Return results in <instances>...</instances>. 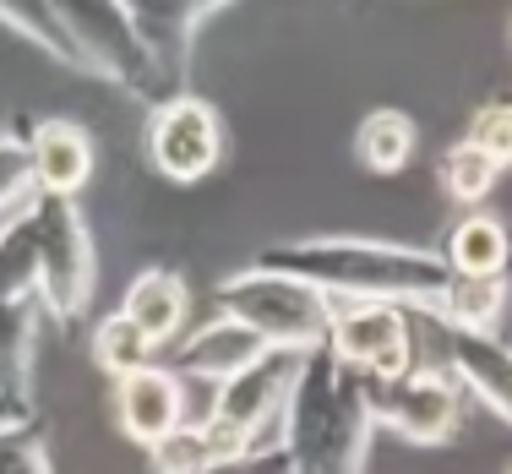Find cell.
Here are the masks:
<instances>
[{"instance_id":"1","label":"cell","mask_w":512,"mask_h":474,"mask_svg":"<svg viewBox=\"0 0 512 474\" xmlns=\"http://www.w3.org/2000/svg\"><path fill=\"white\" fill-rule=\"evenodd\" d=\"M256 267L289 273L300 284L322 289L327 300H393V306L436 311L453 267L431 246L404 240H371V235H306L267 246Z\"/></svg>"},{"instance_id":"2","label":"cell","mask_w":512,"mask_h":474,"mask_svg":"<svg viewBox=\"0 0 512 474\" xmlns=\"http://www.w3.org/2000/svg\"><path fill=\"white\" fill-rule=\"evenodd\" d=\"M371 409H365V382L333 355L311 349L295 393L278 420V447L289 453L295 474H365L371 458Z\"/></svg>"},{"instance_id":"3","label":"cell","mask_w":512,"mask_h":474,"mask_svg":"<svg viewBox=\"0 0 512 474\" xmlns=\"http://www.w3.org/2000/svg\"><path fill=\"white\" fill-rule=\"evenodd\" d=\"M50 6H55V22L66 33L71 55H77V71H93L109 88L131 93L142 104L180 93V82L169 77V66L158 60L148 33L137 28L126 0H50Z\"/></svg>"},{"instance_id":"4","label":"cell","mask_w":512,"mask_h":474,"mask_svg":"<svg viewBox=\"0 0 512 474\" xmlns=\"http://www.w3.org/2000/svg\"><path fill=\"white\" fill-rule=\"evenodd\" d=\"M213 311L246 322L267 349H311L327 344V327H333V300L322 289L300 284L289 273H267V267H240L224 284L213 289Z\"/></svg>"},{"instance_id":"5","label":"cell","mask_w":512,"mask_h":474,"mask_svg":"<svg viewBox=\"0 0 512 474\" xmlns=\"http://www.w3.org/2000/svg\"><path fill=\"white\" fill-rule=\"evenodd\" d=\"M425 311L393 306V300H333V327H327V355L338 366H349L355 376H409L425 360L420 344Z\"/></svg>"},{"instance_id":"6","label":"cell","mask_w":512,"mask_h":474,"mask_svg":"<svg viewBox=\"0 0 512 474\" xmlns=\"http://www.w3.org/2000/svg\"><path fill=\"white\" fill-rule=\"evenodd\" d=\"M33 224H39V306L50 322L71 327L93 300V229L77 197H33Z\"/></svg>"},{"instance_id":"7","label":"cell","mask_w":512,"mask_h":474,"mask_svg":"<svg viewBox=\"0 0 512 474\" xmlns=\"http://www.w3.org/2000/svg\"><path fill=\"white\" fill-rule=\"evenodd\" d=\"M365 382V409H371V425L398 442L414 447H442L458 436L463 425V387L453 382L447 366H420L409 376H360Z\"/></svg>"},{"instance_id":"8","label":"cell","mask_w":512,"mask_h":474,"mask_svg":"<svg viewBox=\"0 0 512 474\" xmlns=\"http://www.w3.org/2000/svg\"><path fill=\"white\" fill-rule=\"evenodd\" d=\"M148 158L169 186H197L224 164V120L197 93H169L148 109Z\"/></svg>"},{"instance_id":"9","label":"cell","mask_w":512,"mask_h":474,"mask_svg":"<svg viewBox=\"0 0 512 474\" xmlns=\"http://www.w3.org/2000/svg\"><path fill=\"white\" fill-rule=\"evenodd\" d=\"M300 371H306L300 349H262L246 371L213 387V415L246 425L262 447H278V420H284V404L295 393Z\"/></svg>"},{"instance_id":"10","label":"cell","mask_w":512,"mask_h":474,"mask_svg":"<svg viewBox=\"0 0 512 474\" xmlns=\"http://www.w3.org/2000/svg\"><path fill=\"white\" fill-rule=\"evenodd\" d=\"M115 425L126 431V442L153 453L169 431L186 425V376L175 366H148L137 376H120L115 382Z\"/></svg>"},{"instance_id":"11","label":"cell","mask_w":512,"mask_h":474,"mask_svg":"<svg viewBox=\"0 0 512 474\" xmlns=\"http://www.w3.org/2000/svg\"><path fill=\"white\" fill-rule=\"evenodd\" d=\"M28 158L39 197H82L93 180V131L82 120H33L28 126Z\"/></svg>"},{"instance_id":"12","label":"cell","mask_w":512,"mask_h":474,"mask_svg":"<svg viewBox=\"0 0 512 474\" xmlns=\"http://www.w3.org/2000/svg\"><path fill=\"white\" fill-rule=\"evenodd\" d=\"M447 338V371L463 387V398H480L496 420L512 425V344L496 333H463L442 327Z\"/></svg>"},{"instance_id":"13","label":"cell","mask_w":512,"mask_h":474,"mask_svg":"<svg viewBox=\"0 0 512 474\" xmlns=\"http://www.w3.org/2000/svg\"><path fill=\"white\" fill-rule=\"evenodd\" d=\"M262 338L251 333L246 322H235V316L213 311L207 322H197L186 338L175 344V371L186 376V382H202V387H218L229 382L235 371H246L256 355H262Z\"/></svg>"},{"instance_id":"14","label":"cell","mask_w":512,"mask_h":474,"mask_svg":"<svg viewBox=\"0 0 512 474\" xmlns=\"http://www.w3.org/2000/svg\"><path fill=\"white\" fill-rule=\"evenodd\" d=\"M120 311L142 327V338L153 349H169L191 333V289L169 267H142L126 284V295H120Z\"/></svg>"},{"instance_id":"15","label":"cell","mask_w":512,"mask_h":474,"mask_svg":"<svg viewBox=\"0 0 512 474\" xmlns=\"http://www.w3.org/2000/svg\"><path fill=\"white\" fill-rule=\"evenodd\" d=\"M39 300H0V420L33 415V360H39Z\"/></svg>"},{"instance_id":"16","label":"cell","mask_w":512,"mask_h":474,"mask_svg":"<svg viewBox=\"0 0 512 474\" xmlns=\"http://www.w3.org/2000/svg\"><path fill=\"white\" fill-rule=\"evenodd\" d=\"M442 262L453 267V273H469V278L507 273V262H512V235H507V224H502L496 213L469 208L463 218H453V229H447Z\"/></svg>"},{"instance_id":"17","label":"cell","mask_w":512,"mask_h":474,"mask_svg":"<svg viewBox=\"0 0 512 474\" xmlns=\"http://www.w3.org/2000/svg\"><path fill=\"white\" fill-rule=\"evenodd\" d=\"M507 273H491V278H469V273H453L436 300V322L442 327H463V333H496L507 311Z\"/></svg>"},{"instance_id":"18","label":"cell","mask_w":512,"mask_h":474,"mask_svg":"<svg viewBox=\"0 0 512 474\" xmlns=\"http://www.w3.org/2000/svg\"><path fill=\"white\" fill-rule=\"evenodd\" d=\"M0 300H39V224L33 202L0 218Z\"/></svg>"},{"instance_id":"19","label":"cell","mask_w":512,"mask_h":474,"mask_svg":"<svg viewBox=\"0 0 512 474\" xmlns=\"http://www.w3.org/2000/svg\"><path fill=\"white\" fill-rule=\"evenodd\" d=\"M414 142H420V131L404 109H371L355 126V158L371 175H398L414 158Z\"/></svg>"},{"instance_id":"20","label":"cell","mask_w":512,"mask_h":474,"mask_svg":"<svg viewBox=\"0 0 512 474\" xmlns=\"http://www.w3.org/2000/svg\"><path fill=\"white\" fill-rule=\"evenodd\" d=\"M126 11L137 17V28L148 33V44L158 50V60L169 66V77H186V55H191V0H126Z\"/></svg>"},{"instance_id":"21","label":"cell","mask_w":512,"mask_h":474,"mask_svg":"<svg viewBox=\"0 0 512 474\" xmlns=\"http://www.w3.org/2000/svg\"><path fill=\"white\" fill-rule=\"evenodd\" d=\"M88 355L99 360V371L104 376H137V371H148V366H158V349L148 344V338H142V327L131 322L126 311H109V316H99V322H93V333H88Z\"/></svg>"},{"instance_id":"22","label":"cell","mask_w":512,"mask_h":474,"mask_svg":"<svg viewBox=\"0 0 512 474\" xmlns=\"http://www.w3.org/2000/svg\"><path fill=\"white\" fill-rule=\"evenodd\" d=\"M436 175H442L447 197L463 202V208H480L485 197L496 191V180H502V164H491L480 148H469V142H453V148L442 153V164H436Z\"/></svg>"},{"instance_id":"23","label":"cell","mask_w":512,"mask_h":474,"mask_svg":"<svg viewBox=\"0 0 512 474\" xmlns=\"http://www.w3.org/2000/svg\"><path fill=\"white\" fill-rule=\"evenodd\" d=\"M0 22H6L11 33H22V39H28L39 55H50L55 66H71V71H77V55H71L66 33H60L50 0H0Z\"/></svg>"},{"instance_id":"24","label":"cell","mask_w":512,"mask_h":474,"mask_svg":"<svg viewBox=\"0 0 512 474\" xmlns=\"http://www.w3.org/2000/svg\"><path fill=\"white\" fill-rule=\"evenodd\" d=\"M33 197H39V186H33L28 142H22V137H6V131H0V218L22 213Z\"/></svg>"},{"instance_id":"25","label":"cell","mask_w":512,"mask_h":474,"mask_svg":"<svg viewBox=\"0 0 512 474\" xmlns=\"http://www.w3.org/2000/svg\"><path fill=\"white\" fill-rule=\"evenodd\" d=\"M469 148H480L491 164H512V99H491L469 115V131H463Z\"/></svg>"},{"instance_id":"26","label":"cell","mask_w":512,"mask_h":474,"mask_svg":"<svg viewBox=\"0 0 512 474\" xmlns=\"http://www.w3.org/2000/svg\"><path fill=\"white\" fill-rule=\"evenodd\" d=\"M153 474H213L202 425H180V431H169L164 442L153 447Z\"/></svg>"},{"instance_id":"27","label":"cell","mask_w":512,"mask_h":474,"mask_svg":"<svg viewBox=\"0 0 512 474\" xmlns=\"http://www.w3.org/2000/svg\"><path fill=\"white\" fill-rule=\"evenodd\" d=\"M39 442H44V420L39 415H6V420H0V474L17 464L28 447H39Z\"/></svg>"},{"instance_id":"28","label":"cell","mask_w":512,"mask_h":474,"mask_svg":"<svg viewBox=\"0 0 512 474\" xmlns=\"http://www.w3.org/2000/svg\"><path fill=\"white\" fill-rule=\"evenodd\" d=\"M6 474H55V469H50V447H44V442H39V447H28V453H22Z\"/></svg>"},{"instance_id":"29","label":"cell","mask_w":512,"mask_h":474,"mask_svg":"<svg viewBox=\"0 0 512 474\" xmlns=\"http://www.w3.org/2000/svg\"><path fill=\"white\" fill-rule=\"evenodd\" d=\"M224 6H235V0H191V28H202V22L218 17Z\"/></svg>"},{"instance_id":"30","label":"cell","mask_w":512,"mask_h":474,"mask_svg":"<svg viewBox=\"0 0 512 474\" xmlns=\"http://www.w3.org/2000/svg\"><path fill=\"white\" fill-rule=\"evenodd\" d=\"M507 474H512V464H507Z\"/></svg>"}]
</instances>
